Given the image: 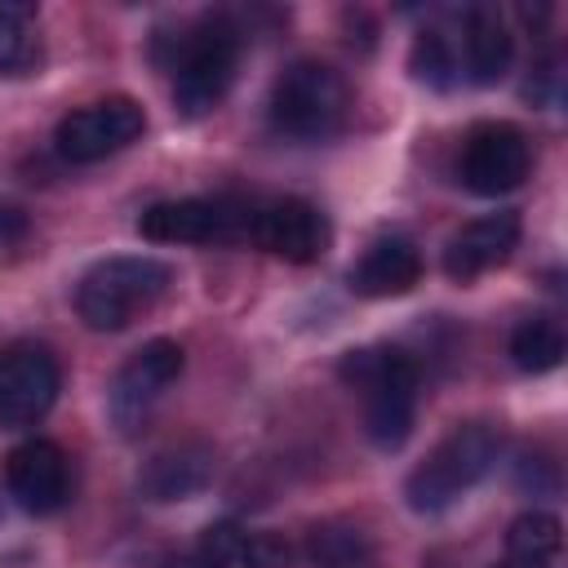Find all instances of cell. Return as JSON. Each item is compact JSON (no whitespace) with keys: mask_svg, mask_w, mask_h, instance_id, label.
<instances>
[{"mask_svg":"<svg viewBox=\"0 0 568 568\" xmlns=\"http://www.w3.org/2000/svg\"><path fill=\"white\" fill-rule=\"evenodd\" d=\"M501 457V430L493 422H457L404 479V501L417 515L448 510L466 488H475Z\"/></svg>","mask_w":568,"mask_h":568,"instance_id":"7a4b0ae2","label":"cell"},{"mask_svg":"<svg viewBox=\"0 0 568 568\" xmlns=\"http://www.w3.org/2000/svg\"><path fill=\"white\" fill-rule=\"evenodd\" d=\"M178 377H182V346H178L173 337H151V342H142V346L120 364V373H115V382H111V395H106L111 422H115L124 435H133V430L146 422V413L155 408V399H160Z\"/></svg>","mask_w":568,"mask_h":568,"instance_id":"ba28073f","label":"cell"},{"mask_svg":"<svg viewBox=\"0 0 568 568\" xmlns=\"http://www.w3.org/2000/svg\"><path fill=\"white\" fill-rule=\"evenodd\" d=\"M240 546H244L240 524L217 519V524H209V528L200 532V541H195L191 550L173 555L164 568H231V564L240 559Z\"/></svg>","mask_w":568,"mask_h":568,"instance_id":"44dd1931","label":"cell"},{"mask_svg":"<svg viewBox=\"0 0 568 568\" xmlns=\"http://www.w3.org/2000/svg\"><path fill=\"white\" fill-rule=\"evenodd\" d=\"M248 235H253L257 248H266L271 257L293 262V266L320 262L328 240H333L328 217L311 200H302V195H284V200H271V204L253 209Z\"/></svg>","mask_w":568,"mask_h":568,"instance_id":"8fae6325","label":"cell"},{"mask_svg":"<svg viewBox=\"0 0 568 568\" xmlns=\"http://www.w3.org/2000/svg\"><path fill=\"white\" fill-rule=\"evenodd\" d=\"M408 71L430 89H448L457 80V53H453L448 36L444 31H417V40L408 49Z\"/></svg>","mask_w":568,"mask_h":568,"instance_id":"7402d4cb","label":"cell"},{"mask_svg":"<svg viewBox=\"0 0 568 568\" xmlns=\"http://www.w3.org/2000/svg\"><path fill=\"white\" fill-rule=\"evenodd\" d=\"M293 559H297V550H293V541L284 532H253L240 546V564L244 568H293Z\"/></svg>","mask_w":568,"mask_h":568,"instance_id":"603a6c76","label":"cell"},{"mask_svg":"<svg viewBox=\"0 0 568 568\" xmlns=\"http://www.w3.org/2000/svg\"><path fill=\"white\" fill-rule=\"evenodd\" d=\"M337 377L364 395L368 439L382 453L404 448L417 417V364L399 346H355L337 359Z\"/></svg>","mask_w":568,"mask_h":568,"instance_id":"6da1fadb","label":"cell"},{"mask_svg":"<svg viewBox=\"0 0 568 568\" xmlns=\"http://www.w3.org/2000/svg\"><path fill=\"white\" fill-rule=\"evenodd\" d=\"M510 359L524 373H550L564 364V328L550 315H528L510 333Z\"/></svg>","mask_w":568,"mask_h":568,"instance_id":"d6986e66","label":"cell"},{"mask_svg":"<svg viewBox=\"0 0 568 568\" xmlns=\"http://www.w3.org/2000/svg\"><path fill=\"white\" fill-rule=\"evenodd\" d=\"M142 133H146L142 102L111 93V98H98L89 106H75L71 115H62L53 129V151L67 164H98V160L133 146Z\"/></svg>","mask_w":568,"mask_h":568,"instance_id":"8992f818","label":"cell"},{"mask_svg":"<svg viewBox=\"0 0 568 568\" xmlns=\"http://www.w3.org/2000/svg\"><path fill=\"white\" fill-rule=\"evenodd\" d=\"M58 359L36 342H13L0 351V430L36 426L58 399Z\"/></svg>","mask_w":568,"mask_h":568,"instance_id":"9c48e42d","label":"cell"},{"mask_svg":"<svg viewBox=\"0 0 568 568\" xmlns=\"http://www.w3.org/2000/svg\"><path fill=\"white\" fill-rule=\"evenodd\" d=\"M422 280V253L408 235H377L359 262L346 271V284L351 293L359 297H404L408 288H417Z\"/></svg>","mask_w":568,"mask_h":568,"instance_id":"5bb4252c","label":"cell"},{"mask_svg":"<svg viewBox=\"0 0 568 568\" xmlns=\"http://www.w3.org/2000/svg\"><path fill=\"white\" fill-rule=\"evenodd\" d=\"M253 213L235 200H164L138 217V235L151 244H213L244 235Z\"/></svg>","mask_w":568,"mask_h":568,"instance_id":"30bf717a","label":"cell"},{"mask_svg":"<svg viewBox=\"0 0 568 568\" xmlns=\"http://www.w3.org/2000/svg\"><path fill=\"white\" fill-rule=\"evenodd\" d=\"M4 484L27 515H58L71 497V462L53 439H27L9 453Z\"/></svg>","mask_w":568,"mask_h":568,"instance_id":"7c38bea8","label":"cell"},{"mask_svg":"<svg viewBox=\"0 0 568 568\" xmlns=\"http://www.w3.org/2000/svg\"><path fill=\"white\" fill-rule=\"evenodd\" d=\"M271 129L293 138V142H324L346 124L351 111V93L346 80L324 67V62H293L280 71V80L271 84Z\"/></svg>","mask_w":568,"mask_h":568,"instance_id":"5b68a950","label":"cell"},{"mask_svg":"<svg viewBox=\"0 0 568 568\" xmlns=\"http://www.w3.org/2000/svg\"><path fill=\"white\" fill-rule=\"evenodd\" d=\"M213 479V448L209 444H173V448H160L142 475H138V493L155 506H169V501H191L209 488Z\"/></svg>","mask_w":568,"mask_h":568,"instance_id":"9a60e30c","label":"cell"},{"mask_svg":"<svg viewBox=\"0 0 568 568\" xmlns=\"http://www.w3.org/2000/svg\"><path fill=\"white\" fill-rule=\"evenodd\" d=\"M462 40H466V75L475 84H497L506 80L510 71V58H515V36L501 18L497 4H475L466 9V22H462Z\"/></svg>","mask_w":568,"mask_h":568,"instance_id":"2e32d148","label":"cell"},{"mask_svg":"<svg viewBox=\"0 0 568 568\" xmlns=\"http://www.w3.org/2000/svg\"><path fill=\"white\" fill-rule=\"evenodd\" d=\"M36 62V4H0V75H27Z\"/></svg>","mask_w":568,"mask_h":568,"instance_id":"ffe728a7","label":"cell"},{"mask_svg":"<svg viewBox=\"0 0 568 568\" xmlns=\"http://www.w3.org/2000/svg\"><path fill=\"white\" fill-rule=\"evenodd\" d=\"M235 62L240 31L231 27V18H200L186 36L173 40V111L182 120H204L209 111H217L235 80Z\"/></svg>","mask_w":568,"mask_h":568,"instance_id":"277c9868","label":"cell"},{"mask_svg":"<svg viewBox=\"0 0 568 568\" xmlns=\"http://www.w3.org/2000/svg\"><path fill=\"white\" fill-rule=\"evenodd\" d=\"M532 169V146L524 138V129L506 124V120H479L466 129L462 138V155H457V173L466 182V191L475 195H506L515 191Z\"/></svg>","mask_w":568,"mask_h":568,"instance_id":"52a82bcc","label":"cell"},{"mask_svg":"<svg viewBox=\"0 0 568 568\" xmlns=\"http://www.w3.org/2000/svg\"><path fill=\"white\" fill-rule=\"evenodd\" d=\"M519 213L515 209H497V213H484L475 222H466L462 231L448 235L444 244V275L457 280V284H470L479 280L484 271L501 266L515 244H519Z\"/></svg>","mask_w":568,"mask_h":568,"instance_id":"4fadbf2b","label":"cell"},{"mask_svg":"<svg viewBox=\"0 0 568 568\" xmlns=\"http://www.w3.org/2000/svg\"><path fill=\"white\" fill-rule=\"evenodd\" d=\"M173 284L169 262L146 253H120L93 262L75 284V311L93 333H120L146 315Z\"/></svg>","mask_w":568,"mask_h":568,"instance_id":"3957f363","label":"cell"},{"mask_svg":"<svg viewBox=\"0 0 568 568\" xmlns=\"http://www.w3.org/2000/svg\"><path fill=\"white\" fill-rule=\"evenodd\" d=\"M368 555H373V541L351 519H324L302 541V559L311 568H359L368 564Z\"/></svg>","mask_w":568,"mask_h":568,"instance_id":"ac0fdd59","label":"cell"},{"mask_svg":"<svg viewBox=\"0 0 568 568\" xmlns=\"http://www.w3.org/2000/svg\"><path fill=\"white\" fill-rule=\"evenodd\" d=\"M564 550V524L550 510H524L506 528V559L497 568H555Z\"/></svg>","mask_w":568,"mask_h":568,"instance_id":"e0dca14e","label":"cell"}]
</instances>
